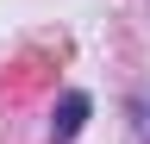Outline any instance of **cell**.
Wrapping results in <instances>:
<instances>
[{"instance_id":"cell-1","label":"cell","mask_w":150,"mask_h":144,"mask_svg":"<svg viewBox=\"0 0 150 144\" xmlns=\"http://www.w3.org/2000/svg\"><path fill=\"white\" fill-rule=\"evenodd\" d=\"M88 119V94H63L56 100V119H50V138H75Z\"/></svg>"}]
</instances>
